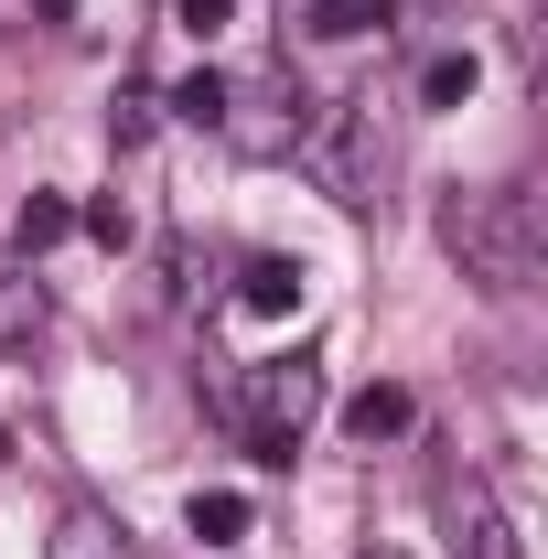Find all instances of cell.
Segmentation results:
<instances>
[{"instance_id": "obj_1", "label": "cell", "mask_w": 548, "mask_h": 559, "mask_svg": "<svg viewBox=\"0 0 548 559\" xmlns=\"http://www.w3.org/2000/svg\"><path fill=\"white\" fill-rule=\"evenodd\" d=\"M430 237L452 248V270L474 280V290H527L538 280V259H548V215H538V194L527 183H452L441 194V215H430Z\"/></svg>"}, {"instance_id": "obj_2", "label": "cell", "mask_w": 548, "mask_h": 559, "mask_svg": "<svg viewBox=\"0 0 548 559\" xmlns=\"http://www.w3.org/2000/svg\"><path fill=\"white\" fill-rule=\"evenodd\" d=\"M290 162H312V183H323L344 215H377V205H388V97H377V86L334 97V108L301 130Z\"/></svg>"}, {"instance_id": "obj_3", "label": "cell", "mask_w": 548, "mask_h": 559, "mask_svg": "<svg viewBox=\"0 0 548 559\" xmlns=\"http://www.w3.org/2000/svg\"><path fill=\"white\" fill-rule=\"evenodd\" d=\"M312 409H323V355L290 345V355H259L248 377H237V430H248V452L259 463H290L301 452V430H312Z\"/></svg>"}, {"instance_id": "obj_4", "label": "cell", "mask_w": 548, "mask_h": 559, "mask_svg": "<svg viewBox=\"0 0 548 559\" xmlns=\"http://www.w3.org/2000/svg\"><path fill=\"white\" fill-rule=\"evenodd\" d=\"M312 130V97H301V75L290 66H259V75H226V108H215V140L237 151V162H290Z\"/></svg>"}, {"instance_id": "obj_5", "label": "cell", "mask_w": 548, "mask_h": 559, "mask_svg": "<svg viewBox=\"0 0 548 559\" xmlns=\"http://www.w3.org/2000/svg\"><path fill=\"white\" fill-rule=\"evenodd\" d=\"M430 527H441V559H527L516 549V516L495 506V485H484L474 463L430 485Z\"/></svg>"}, {"instance_id": "obj_6", "label": "cell", "mask_w": 548, "mask_h": 559, "mask_svg": "<svg viewBox=\"0 0 548 559\" xmlns=\"http://www.w3.org/2000/svg\"><path fill=\"white\" fill-rule=\"evenodd\" d=\"M44 559H140V549H130V527H119L108 506H86V495H75L65 516H55V549H44Z\"/></svg>"}, {"instance_id": "obj_7", "label": "cell", "mask_w": 548, "mask_h": 559, "mask_svg": "<svg viewBox=\"0 0 548 559\" xmlns=\"http://www.w3.org/2000/svg\"><path fill=\"white\" fill-rule=\"evenodd\" d=\"M44 312H55L44 270H33V259H0V355H11V345H33V334H44Z\"/></svg>"}, {"instance_id": "obj_8", "label": "cell", "mask_w": 548, "mask_h": 559, "mask_svg": "<svg viewBox=\"0 0 548 559\" xmlns=\"http://www.w3.org/2000/svg\"><path fill=\"white\" fill-rule=\"evenodd\" d=\"M237 301H248V312H259V323H290V312H301V259H248V270H237Z\"/></svg>"}, {"instance_id": "obj_9", "label": "cell", "mask_w": 548, "mask_h": 559, "mask_svg": "<svg viewBox=\"0 0 548 559\" xmlns=\"http://www.w3.org/2000/svg\"><path fill=\"white\" fill-rule=\"evenodd\" d=\"M409 419H419V399H409V388H355V399H344V430H355L366 452H377V441H398Z\"/></svg>"}, {"instance_id": "obj_10", "label": "cell", "mask_w": 548, "mask_h": 559, "mask_svg": "<svg viewBox=\"0 0 548 559\" xmlns=\"http://www.w3.org/2000/svg\"><path fill=\"white\" fill-rule=\"evenodd\" d=\"M398 22V0H312V33L323 44H366V33H388Z\"/></svg>"}, {"instance_id": "obj_11", "label": "cell", "mask_w": 548, "mask_h": 559, "mask_svg": "<svg viewBox=\"0 0 548 559\" xmlns=\"http://www.w3.org/2000/svg\"><path fill=\"white\" fill-rule=\"evenodd\" d=\"M55 237H75V205H65V194H33V205L11 215V248H22V259H44Z\"/></svg>"}, {"instance_id": "obj_12", "label": "cell", "mask_w": 548, "mask_h": 559, "mask_svg": "<svg viewBox=\"0 0 548 559\" xmlns=\"http://www.w3.org/2000/svg\"><path fill=\"white\" fill-rule=\"evenodd\" d=\"M183 527H194V538H205V549H226V538H248V495H194V506H183Z\"/></svg>"}, {"instance_id": "obj_13", "label": "cell", "mask_w": 548, "mask_h": 559, "mask_svg": "<svg viewBox=\"0 0 548 559\" xmlns=\"http://www.w3.org/2000/svg\"><path fill=\"white\" fill-rule=\"evenodd\" d=\"M474 86H484L474 55H430V66H419V108H463Z\"/></svg>"}, {"instance_id": "obj_14", "label": "cell", "mask_w": 548, "mask_h": 559, "mask_svg": "<svg viewBox=\"0 0 548 559\" xmlns=\"http://www.w3.org/2000/svg\"><path fill=\"white\" fill-rule=\"evenodd\" d=\"M162 108H172L183 130H215V108H226V75H215V66H194L183 86H172V97H162Z\"/></svg>"}, {"instance_id": "obj_15", "label": "cell", "mask_w": 548, "mask_h": 559, "mask_svg": "<svg viewBox=\"0 0 548 559\" xmlns=\"http://www.w3.org/2000/svg\"><path fill=\"white\" fill-rule=\"evenodd\" d=\"M151 119H162V97H151V86H119V108H108V140H119V151H140V140H151Z\"/></svg>"}, {"instance_id": "obj_16", "label": "cell", "mask_w": 548, "mask_h": 559, "mask_svg": "<svg viewBox=\"0 0 548 559\" xmlns=\"http://www.w3.org/2000/svg\"><path fill=\"white\" fill-rule=\"evenodd\" d=\"M75 226H86V237H97V248H130V237H140V215H130V194H97V205L75 215Z\"/></svg>"}, {"instance_id": "obj_17", "label": "cell", "mask_w": 548, "mask_h": 559, "mask_svg": "<svg viewBox=\"0 0 548 559\" xmlns=\"http://www.w3.org/2000/svg\"><path fill=\"white\" fill-rule=\"evenodd\" d=\"M226 11H237V0H172V22H183L194 44H205V33H226Z\"/></svg>"}, {"instance_id": "obj_18", "label": "cell", "mask_w": 548, "mask_h": 559, "mask_svg": "<svg viewBox=\"0 0 548 559\" xmlns=\"http://www.w3.org/2000/svg\"><path fill=\"white\" fill-rule=\"evenodd\" d=\"M44 22H75V0H44Z\"/></svg>"}, {"instance_id": "obj_19", "label": "cell", "mask_w": 548, "mask_h": 559, "mask_svg": "<svg viewBox=\"0 0 548 559\" xmlns=\"http://www.w3.org/2000/svg\"><path fill=\"white\" fill-rule=\"evenodd\" d=\"M366 559H398V549H366Z\"/></svg>"}, {"instance_id": "obj_20", "label": "cell", "mask_w": 548, "mask_h": 559, "mask_svg": "<svg viewBox=\"0 0 548 559\" xmlns=\"http://www.w3.org/2000/svg\"><path fill=\"white\" fill-rule=\"evenodd\" d=\"M0 463H11V441H0Z\"/></svg>"}]
</instances>
